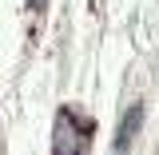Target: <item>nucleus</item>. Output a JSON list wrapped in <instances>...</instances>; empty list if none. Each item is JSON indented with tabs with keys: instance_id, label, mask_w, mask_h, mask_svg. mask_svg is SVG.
<instances>
[{
	"instance_id": "nucleus-1",
	"label": "nucleus",
	"mask_w": 159,
	"mask_h": 155,
	"mask_svg": "<svg viewBox=\"0 0 159 155\" xmlns=\"http://www.w3.org/2000/svg\"><path fill=\"white\" fill-rule=\"evenodd\" d=\"M135 123H139V103H131V112L123 116V127H119V135H116V147H119V151L131 143V135H135Z\"/></svg>"
},
{
	"instance_id": "nucleus-2",
	"label": "nucleus",
	"mask_w": 159,
	"mask_h": 155,
	"mask_svg": "<svg viewBox=\"0 0 159 155\" xmlns=\"http://www.w3.org/2000/svg\"><path fill=\"white\" fill-rule=\"evenodd\" d=\"M28 4H32V8H36V12H40V8H44V4H48V0H28Z\"/></svg>"
}]
</instances>
